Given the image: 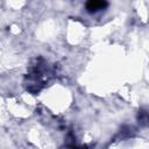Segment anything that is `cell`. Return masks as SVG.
Wrapping results in <instances>:
<instances>
[{
  "label": "cell",
  "mask_w": 149,
  "mask_h": 149,
  "mask_svg": "<svg viewBox=\"0 0 149 149\" xmlns=\"http://www.w3.org/2000/svg\"><path fill=\"white\" fill-rule=\"evenodd\" d=\"M49 70L47 68L45 64H40L37 62V64L34 65V68L31 69L30 73L28 74V90L31 92H36L40 91V88L44 85V83L48 80L49 74Z\"/></svg>",
  "instance_id": "obj_1"
},
{
  "label": "cell",
  "mask_w": 149,
  "mask_h": 149,
  "mask_svg": "<svg viewBox=\"0 0 149 149\" xmlns=\"http://www.w3.org/2000/svg\"><path fill=\"white\" fill-rule=\"evenodd\" d=\"M85 6H86L87 12L95 13V12L105 9L108 6V2L106 0H87Z\"/></svg>",
  "instance_id": "obj_2"
}]
</instances>
